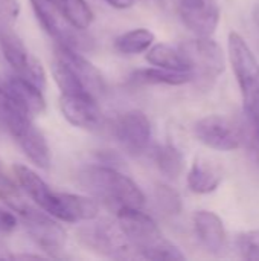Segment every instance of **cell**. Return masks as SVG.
Segmentation results:
<instances>
[{"instance_id": "1", "label": "cell", "mask_w": 259, "mask_h": 261, "mask_svg": "<svg viewBox=\"0 0 259 261\" xmlns=\"http://www.w3.org/2000/svg\"><path fill=\"white\" fill-rule=\"evenodd\" d=\"M78 184L96 200L116 213L122 208H142L145 196L134 180L107 165H89L78 173Z\"/></svg>"}, {"instance_id": "2", "label": "cell", "mask_w": 259, "mask_h": 261, "mask_svg": "<svg viewBox=\"0 0 259 261\" xmlns=\"http://www.w3.org/2000/svg\"><path fill=\"white\" fill-rule=\"evenodd\" d=\"M116 214L137 257L147 260H185L182 251L162 236L156 222L140 208H122Z\"/></svg>"}, {"instance_id": "3", "label": "cell", "mask_w": 259, "mask_h": 261, "mask_svg": "<svg viewBox=\"0 0 259 261\" xmlns=\"http://www.w3.org/2000/svg\"><path fill=\"white\" fill-rule=\"evenodd\" d=\"M78 242L92 252L110 258H133L137 257L136 251L121 228L118 219L111 220H90L89 225L76 231Z\"/></svg>"}, {"instance_id": "4", "label": "cell", "mask_w": 259, "mask_h": 261, "mask_svg": "<svg viewBox=\"0 0 259 261\" xmlns=\"http://www.w3.org/2000/svg\"><path fill=\"white\" fill-rule=\"evenodd\" d=\"M227 49L229 61L244 99V107L259 110V64L252 49L238 32L229 34Z\"/></svg>"}, {"instance_id": "5", "label": "cell", "mask_w": 259, "mask_h": 261, "mask_svg": "<svg viewBox=\"0 0 259 261\" xmlns=\"http://www.w3.org/2000/svg\"><path fill=\"white\" fill-rule=\"evenodd\" d=\"M0 50L15 75H20L40 89L46 86V73L41 63L27 50L23 40L12 31L11 23L0 20Z\"/></svg>"}, {"instance_id": "6", "label": "cell", "mask_w": 259, "mask_h": 261, "mask_svg": "<svg viewBox=\"0 0 259 261\" xmlns=\"http://www.w3.org/2000/svg\"><path fill=\"white\" fill-rule=\"evenodd\" d=\"M29 2L41 28L58 44H64L78 50L90 49L92 40L82 34L84 31H79L70 26L50 0H29Z\"/></svg>"}, {"instance_id": "7", "label": "cell", "mask_w": 259, "mask_h": 261, "mask_svg": "<svg viewBox=\"0 0 259 261\" xmlns=\"http://www.w3.org/2000/svg\"><path fill=\"white\" fill-rule=\"evenodd\" d=\"M113 135L127 154L139 156L147 151L151 141L150 119L140 110L125 112L114 121Z\"/></svg>"}, {"instance_id": "8", "label": "cell", "mask_w": 259, "mask_h": 261, "mask_svg": "<svg viewBox=\"0 0 259 261\" xmlns=\"http://www.w3.org/2000/svg\"><path fill=\"white\" fill-rule=\"evenodd\" d=\"M194 135L203 145L218 151H232L243 145L240 124L220 115H209L197 121Z\"/></svg>"}, {"instance_id": "9", "label": "cell", "mask_w": 259, "mask_h": 261, "mask_svg": "<svg viewBox=\"0 0 259 261\" xmlns=\"http://www.w3.org/2000/svg\"><path fill=\"white\" fill-rule=\"evenodd\" d=\"M191 70L195 69L206 76H218L226 69L223 49L211 37H198L179 46Z\"/></svg>"}, {"instance_id": "10", "label": "cell", "mask_w": 259, "mask_h": 261, "mask_svg": "<svg viewBox=\"0 0 259 261\" xmlns=\"http://www.w3.org/2000/svg\"><path fill=\"white\" fill-rule=\"evenodd\" d=\"M21 220L34 243L49 257H58L64 251L67 236L55 220L37 210H32L29 214L21 217Z\"/></svg>"}, {"instance_id": "11", "label": "cell", "mask_w": 259, "mask_h": 261, "mask_svg": "<svg viewBox=\"0 0 259 261\" xmlns=\"http://www.w3.org/2000/svg\"><path fill=\"white\" fill-rule=\"evenodd\" d=\"M60 110L67 122L84 130H98L105 121L96 98L90 93H61Z\"/></svg>"}, {"instance_id": "12", "label": "cell", "mask_w": 259, "mask_h": 261, "mask_svg": "<svg viewBox=\"0 0 259 261\" xmlns=\"http://www.w3.org/2000/svg\"><path fill=\"white\" fill-rule=\"evenodd\" d=\"M46 213L61 222L79 223L95 220L99 213V205L93 197L55 191Z\"/></svg>"}, {"instance_id": "13", "label": "cell", "mask_w": 259, "mask_h": 261, "mask_svg": "<svg viewBox=\"0 0 259 261\" xmlns=\"http://www.w3.org/2000/svg\"><path fill=\"white\" fill-rule=\"evenodd\" d=\"M179 15L197 37H211L220 23V9L215 0H179Z\"/></svg>"}, {"instance_id": "14", "label": "cell", "mask_w": 259, "mask_h": 261, "mask_svg": "<svg viewBox=\"0 0 259 261\" xmlns=\"http://www.w3.org/2000/svg\"><path fill=\"white\" fill-rule=\"evenodd\" d=\"M55 57L63 60L75 72V75L81 80V83L84 84V87L90 95L98 98L105 93V81L101 72L85 57H82L78 52V49L64 44H56Z\"/></svg>"}, {"instance_id": "15", "label": "cell", "mask_w": 259, "mask_h": 261, "mask_svg": "<svg viewBox=\"0 0 259 261\" xmlns=\"http://www.w3.org/2000/svg\"><path fill=\"white\" fill-rule=\"evenodd\" d=\"M194 229L200 243L208 252L221 255L227 248V236L221 219L212 211H197L194 214Z\"/></svg>"}, {"instance_id": "16", "label": "cell", "mask_w": 259, "mask_h": 261, "mask_svg": "<svg viewBox=\"0 0 259 261\" xmlns=\"http://www.w3.org/2000/svg\"><path fill=\"white\" fill-rule=\"evenodd\" d=\"M31 124L29 112L0 86V128L17 139Z\"/></svg>"}, {"instance_id": "17", "label": "cell", "mask_w": 259, "mask_h": 261, "mask_svg": "<svg viewBox=\"0 0 259 261\" xmlns=\"http://www.w3.org/2000/svg\"><path fill=\"white\" fill-rule=\"evenodd\" d=\"M221 171L217 165L205 158H197L188 171V188L195 194L214 193L221 184Z\"/></svg>"}, {"instance_id": "18", "label": "cell", "mask_w": 259, "mask_h": 261, "mask_svg": "<svg viewBox=\"0 0 259 261\" xmlns=\"http://www.w3.org/2000/svg\"><path fill=\"white\" fill-rule=\"evenodd\" d=\"M6 90L29 112V115H40L46 109L43 89L20 75L11 76L6 81Z\"/></svg>"}, {"instance_id": "19", "label": "cell", "mask_w": 259, "mask_h": 261, "mask_svg": "<svg viewBox=\"0 0 259 261\" xmlns=\"http://www.w3.org/2000/svg\"><path fill=\"white\" fill-rule=\"evenodd\" d=\"M14 174L17 177V182L20 184L21 190L43 210L47 211L55 191L50 190V187L31 168L24 165H14Z\"/></svg>"}, {"instance_id": "20", "label": "cell", "mask_w": 259, "mask_h": 261, "mask_svg": "<svg viewBox=\"0 0 259 261\" xmlns=\"http://www.w3.org/2000/svg\"><path fill=\"white\" fill-rule=\"evenodd\" d=\"M24 156L38 168L47 170L50 167V148L44 135L31 124L17 139Z\"/></svg>"}, {"instance_id": "21", "label": "cell", "mask_w": 259, "mask_h": 261, "mask_svg": "<svg viewBox=\"0 0 259 261\" xmlns=\"http://www.w3.org/2000/svg\"><path fill=\"white\" fill-rule=\"evenodd\" d=\"M194 80V72L191 70H171L162 67L139 69L133 72L131 81L139 84H165V86H183Z\"/></svg>"}, {"instance_id": "22", "label": "cell", "mask_w": 259, "mask_h": 261, "mask_svg": "<svg viewBox=\"0 0 259 261\" xmlns=\"http://www.w3.org/2000/svg\"><path fill=\"white\" fill-rule=\"evenodd\" d=\"M66 21L75 29L85 31L93 23V11L85 0H50Z\"/></svg>"}, {"instance_id": "23", "label": "cell", "mask_w": 259, "mask_h": 261, "mask_svg": "<svg viewBox=\"0 0 259 261\" xmlns=\"http://www.w3.org/2000/svg\"><path fill=\"white\" fill-rule=\"evenodd\" d=\"M145 60L156 67L171 69V70H191L188 61L185 60L180 49H176L169 44L160 43L154 44L147 50ZM192 72V70H191Z\"/></svg>"}, {"instance_id": "24", "label": "cell", "mask_w": 259, "mask_h": 261, "mask_svg": "<svg viewBox=\"0 0 259 261\" xmlns=\"http://www.w3.org/2000/svg\"><path fill=\"white\" fill-rule=\"evenodd\" d=\"M154 43V34L147 28H136L114 40V49L124 55H137L147 52Z\"/></svg>"}, {"instance_id": "25", "label": "cell", "mask_w": 259, "mask_h": 261, "mask_svg": "<svg viewBox=\"0 0 259 261\" xmlns=\"http://www.w3.org/2000/svg\"><path fill=\"white\" fill-rule=\"evenodd\" d=\"M238 124L243 138V145L246 147L253 162L259 167V110L244 107L241 121Z\"/></svg>"}, {"instance_id": "26", "label": "cell", "mask_w": 259, "mask_h": 261, "mask_svg": "<svg viewBox=\"0 0 259 261\" xmlns=\"http://www.w3.org/2000/svg\"><path fill=\"white\" fill-rule=\"evenodd\" d=\"M153 161L157 170L168 179H177L185 167L182 153L171 144L156 147L153 150Z\"/></svg>"}, {"instance_id": "27", "label": "cell", "mask_w": 259, "mask_h": 261, "mask_svg": "<svg viewBox=\"0 0 259 261\" xmlns=\"http://www.w3.org/2000/svg\"><path fill=\"white\" fill-rule=\"evenodd\" d=\"M0 200L8 205V208L15 211L20 217H24L34 210L23 197L20 188L6 176L3 165L0 167Z\"/></svg>"}, {"instance_id": "28", "label": "cell", "mask_w": 259, "mask_h": 261, "mask_svg": "<svg viewBox=\"0 0 259 261\" xmlns=\"http://www.w3.org/2000/svg\"><path fill=\"white\" fill-rule=\"evenodd\" d=\"M52 75L60 87L61 93L67 95H78V93H89L81 80L75 75V72L58 57L52 61Z\"/></svg>"}, {"instance_id": "29", "label": "cell", "mask_w": 259, "mask_h": 261, "mask_svg": "<svg viewBox=\"0 0 259 261\" xmlns=\"http://www.w3.org/2000/svg\"><path fill=\"white\" fill-rule=\"evenodd\" d=\"M153 200L157 211L165 216H179L182 211V199L179 193L168 185H156Z\"/></svg>"}, {"instance_id": "30", "label": "cell", "mask_w": 259, "mask_h": 261, "mask_svg": "<svg viewBox=\"0 0 259 261\" xmlns=\"http://www.w3.org/2000/svg\"><path fill=\"white\" fill-rule=\"evenodd\" d=\"M237 249L243 258L259 261V229L240 234L237 239Z\"/></svg>"}, {"instance_id": "31", "label": "cell", "mask_w": 259, "mask_h": 261, "mask_svg": "<svg viewBox=\"0 0 259 261\" xmlns=\"http://www.w3.org/2000/svg\"><path fill=\"white\" fill-rule=\"evenodd\" d=\"M20 15L18 0H0V20L8 23H15Z\"/></svg>"}, {"instance_id": "32", "label": "cell", "mask_w": 259, "mask_h": 261, "mask_svg": "<svg viewBox=\"0 0 259 261\" xmlns=\"http://www.w3.org/2000/svg\"><path fill=\"white\" fill-rule=\"evenodd\" d=\"M17 226V219L9 211L0 208V234H8Z\"/></svg>"}, {"instance_id": "33", "label": "cell", "mask_w": 259, "mask_h": 261, "mask_svg": "<svg viewBox=\"0 0 259 261\" xmlns=\"http://www.w3.org/2000/svg\"><path fill=\"white\" fill-rule=\"evenodd\" d=\"M105 2L116 9H127L130 6H133V3H134V0H105Z\"/></svg>"}, {"instance_id": "34", "label": "cell", "mask_w": 259, "mask_h": 261, "mask_svg": "<svg viewBox=\"0 0 259 261\" xmlns=\"http://www.w3.org/2000/svg\"><path fill=\"white\" fill-rule=\"evenodd\" d=\"M253 20H255L256 28L259 29V5H256V8H255V11H253Z\"/></svg>"}, {"instance_id": "35", "label": "cell", "mask_w": 259, "mask_h": 261, "mask_svg": "<svg viewBox=\"0 0 259 261\" xmlns=\"http://www.w3.org/2000/svg\"><path fill=\"white\" fill-rule=\"evenodd\" d=\"M0 167H2V162H0Z\"/></svg>"}]
</instances>
